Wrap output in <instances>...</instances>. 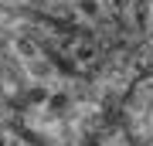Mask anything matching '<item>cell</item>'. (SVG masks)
<instances>
[{
  "label": "cell",
  "mask_w": 153,
  "mask_h": 146,
  "mask_svg": "<svg viewBox=\"0 0 153 146\" xmlns=\"http://www.w3.org/2000/svg\"><path fill=\"white\" fill-rule=\"evenodd\" d=\"M123 126L133 146H153V78H143L129 88L123 102Z\"/></svg>",
  "instance_id": "cell-1"
}]
</instances>
